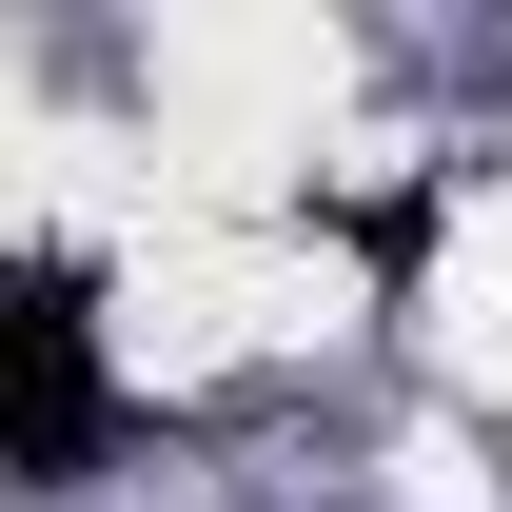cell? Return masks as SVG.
Returning <instances> with one entry per match:
<instances>
[{"mask_svg": "<svg viewBox=\"0 0 512 512\" xmlns=\"http://www.w3.org/2000/svg\"><path fill=\"white\" fill-rule=\"evenodd\" d=\"M0 473L20 493H79L99 473V296H79L60 256L0 276Z\"/></svg>", "mask_w": 512, "mask_h": 512, "instance_id": "cell-1", "label": "cell"}]
</instances>
